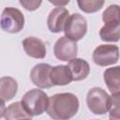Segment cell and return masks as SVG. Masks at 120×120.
Returning a JSON list of instances; mask_svg holds the SVG:
<instances>
[{"label":"cell","mask_w":120,"mask_h":120,"mask_svg":"<svg viewBox=\"0 0 120 120\" xmlns=\"http://www.w3.org/2000/svg\"><path fill=\"white\" fill-rule=\"evenodd\" d=\"M79 107V99L74 94L58 93L50 98L47 113L52 120H69L76 115Z\"/></svg>","instance_id":"6da1fadb"},{"label":"cell","mask_w":120,"mask_h":120,"mask_svg":"<svg viewBox=\"0 0 120 120\" xmlns=\"http://www.w3.org/2000/svg\"><path fill=\"white\" fill-rule=\"evenodd\" d=\"M49 101L50 98L44 91L35 88L27 91L23 95L21 103L24 111L32 117L41 115L43 112H47Z\"/></svg>","instance_id":"7a4b0ae2"},{"label":"cell","mask_w":120,"mask_h":120,"mask_svg":"<svg viewBox=\"0 0 120 120\" xmlns=\"http://www.w3.org/2000/svg\"><path fill=\"white\" fill-rule=\"evenodd\" d=\"M87 107L91 112L95 114H105L111 108V96L100 87L91 88L86 96Z\"/></svg>","instance_id":"3957f363"},{"label":"cell","mask_w":120,"mask_h":120,"mask_svg":"<svg viewBox=\"0 0 120 120\" xmlns=\"http://www.w3.org/2000/svg\"><path fill=\"white\" fill-rule=\"evenodd\" d=\"M0 25L1 29L7 33H19L24 26V16L20 9L7 7L2 11Z\"/></svg>","instance_id":"277c9868"},{"label":"cell","mask_w":120,"mask_h":120,"mask_svg":"<svg viewBox=\"0 0 120 120\" xmlns=\"http://www.w3.org/2000/svg\"><path fill=\"white\" fill-rule=\"evenodd\" d=\"M120 56L119 48L113 44H101L98 46L92 54L94 63L100 67H108L118 62Z\"/></svg>","instance_id":"5b68a950"},{"label":"cell","mask_w":120,"mask_h":120,"mask_svg":"<svg viewBox=\"0 0 120 120\" xmlns=\"http://www.w3.org/2000/svg\"><path fill=\"white\" fill-rule=\"evenodd\" d=\"M65 37L73 41L81 40L87 32V21L80 13L69 15L65 25Z\"/></svg>","instance_id":"8992f818"},{"label":"cell","mask_w":120,"mask_h":120,"mask_svg":"<svg viewBox=\"0 0 120 120\" xmlns=\"http://www.w3.org/2000/svg\"><path fill=\"white\" fill-rule=\"evenodd\" d=\"M53 53L58 60L70 61L76 58L78 53V45L75 41L70 40L67 37L58 38L53 46Z\"/></svg>","instance_id":"52a82bcc"},{"label":"cell","mask_w":120,"mask_h":120,"mask_svg":"<svg viewBox=\"0 0 120 120\" xmlns=\"http://www.w3.org/2000/svg\"><path fill=\"white\" fill-rule=\"evenodd\" d=\"M51 69L52 67L49 64L40 63L36 65L30 72L32 82L39 88H51L53 86L50 77Z\"/></svg>","instance_id":"ba28073f"},{"label":"cell","mask_w":120,"mask_h":120,"mask_svg":"<svg viewBox=\"0 0 120 120\" xmlns=\"http://www.w3.org/2000/svg\"><path fill=\"white\" fill-rule=\"evenodd\" d=\"M69 17L68 10L64 7L54 8L49 14L47 25L52 33H60L64 31L67 21Z\"/></svg>","instance_id":"9c48e42d"},{"label":"cell","mask_w":120,"mask_h":120,"mask_svg":"<svg viewBox=\"0 0 120 120\" xmlns=\"http://www.w3.org/2000/svg\"><path fill=\"white\" fill-rule=\"evenodd\" d=\"M22 47L25 53L33 58L42 59L46 56V46L44 42L36 38V37H28L22 40Z\"/></svg>","instance_id":"30bf717a"},{"label":"cell","mask_w":120,"mask_h":120,"mask_svg":"<svg viewBox=\"0 0 120 120\" xmlns=\"http://www.w3.org/2000/svg\"><path fill=\"white\" fill-rule=\"evenodd\" d=\"M50 77L52 84L58 86L69 84L73 81L71 71L67 65H58L55 67H52Z\"/></svg>","instance_id":"8fae6325"},{"label":"cell","mask_w":120,"mask_h":120,"mask_svg":"<svg viewBox=\"0 0 120 120\" xmlns=\"http://www.w3.org/2000/svg\"><path fill=\"white\" fill-rule=\"evenodd\" d=\"M71 71L73 81H82L87 78L90 73V66L87 61L82 58H74L70 60L68 65Z\"/></svg>","instance_id":"7c38bea8"},{"label":"cell","mask_w":120,"mask_h":120,"mask_svg":"<svg viewBox=\"0 0 120 120\" xmlns=\"http://www.w3.org/2000/svg\"><path fill=\"white\" fill-rule=\"evenodd\" d=\"M18 83L15 79L5 76L0 79V98L3 102L11 100L17 94Z\"/></svg>","instance_id":"4fadbf2b"},{"label":"cell","mask_w":120,"mask_h":120,"mask_svg":"<svg viewBox=\"0 0 120 120\" xmlns=\"http://www.w3.org/2000/svg\"><path fill=\"white\" fill-rule=\"evenodd\" d=\"M103 80L112 94L120 93V66L107 68L103 73Z\"/></svg>","instance_id":"5bb4252c"},{"label":"cell","mask_w":120,"mask_h":120,"mask_svg":"<svg viewBox=\"0 0 120 120\" xmlns=\"http://www.w3.org/2000/svg\"><path fill=\"white\" fill-rule=\"evenodd\" d=\"M1 116L4 117L5 120H20L22 118L28 117L30 115L24 111L21 101H17L7 107L4 113Z\"/></svg>","instance_id":"9a60e30c"},{"label":"cell","mask_w":120,"mask_h":120,"mask_svg":"<svg viewBox=\"0 0 120 120\" xmlns=\"http://www.w3.org/2000/svg\"><path fill=\"white\" fill-rule=\"evenodd\" d=\"M104 25H120V6L110 5L102 13Z\"/></svg>","instance_id":"2e32d148"},{"label":"cell","mask_w":120,"mask_h":120,"mask_svg":"<svg viewBox=\"0 0 120 120\" xmlns=\"http://www.w3.org/2000/svg\"><path fill=\"white\" fill-rule=\"evenodd\" d=\"M101 40L117 42L120 40V25H103L99 31Z\"/></svg>","instance_id":"e0dca14e"},{"label":"cell","mask_w":120,"mask_h":120,"mask_svg":"<svg viewBox=\"0 0 120 120\" xmlns=\"http://www.w3.org/2000/svg\"><path fill=\"white\" fill-rule=\"evenodd\" d=\"M77 4L81 10L85 13H93L101 9L104 5L103 0H78Z\"/></svg>","instance_id":"ac0fdd59"},{"label":"cell","mask_w":120,"mask_h":120,"mask_svg":"<svg viewBox=\"0 0 120 120\" xmlns=\"http://www.w3.org/2000/svg\"><path fill=\"white\" fill-rule=\"evenodd\" d=\"M111 108L109 111L110 120H120V93H114L111 96Z\"/></svg>","instance_id":"d6986e66"},{"label":"cell","mask_w":120,"mask_h":120,"mask_svg":"<svg viewBox=\"0 0 120 120\" xmlns=\"http://www.w3.org/2000/svg\"><path fill=\"white\" fill-rule=\"evenodd\" d=\"M41 1L38 0H21L20 1V4L26 9V10H30V11H33V10H36L39 8V6L41 5Z\"/></svg>","instance_id":"ffe728a7"},{"label":"cell","mask_w":120,"mask_h":120,"mask_svg":"<svg viewBox=\"0 0 120 120\" xmlns=\"http://www.w3.org/2000/svg\"><path fill=\"white\" fill-rule=\"evenodd\" d=\"M20 120H32V118H31L30 116H28V117H24V118H22V119H20Z\"/></svg>","instance_id":"44dd1931"},{"label":"cell","mask_w":120,"mask_h":120,"mask_svg":"<svg viewBox=\"0 0 120 120\" xmlns=\"http://www.w3.org/2000/svg\"><path fill=\"white\" fill-rule=\"evenodd\" d=\"M94 120H97V119H94Z\"/></svg>","instance_id":"7402d4cb"}]
</instances>
